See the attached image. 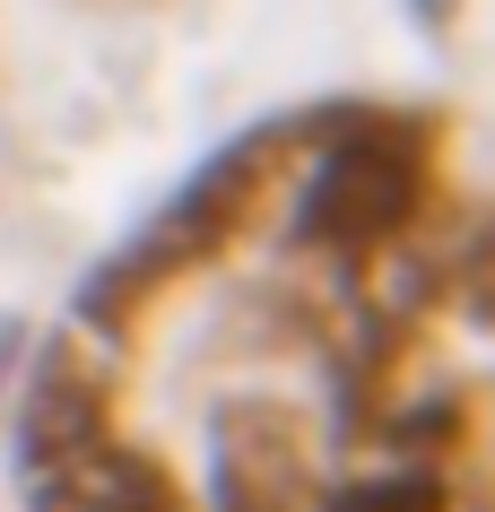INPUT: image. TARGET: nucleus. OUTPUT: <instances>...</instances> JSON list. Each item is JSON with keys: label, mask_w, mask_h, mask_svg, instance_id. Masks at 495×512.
I'll return each mask as SVG.
<instances>
[{"label": "nucleus", "mask_w": 495, "mask_h": 512, "mask_svg": "<svg viewBox=\"0 0 495 512\" xmlns=\"http://www.w3.org/2000/svg\"><path fill=\"white\" fill-rule=\"evenodd\" d=\"M409 209V165L400 157H365V148H348V157L322 165V183H313V226L322 235H374L383 217Z\"/></svg>", "instance_id": "f257e3e1"}]
</instances>
